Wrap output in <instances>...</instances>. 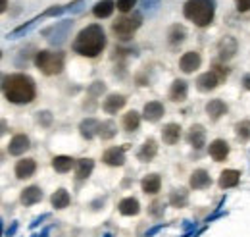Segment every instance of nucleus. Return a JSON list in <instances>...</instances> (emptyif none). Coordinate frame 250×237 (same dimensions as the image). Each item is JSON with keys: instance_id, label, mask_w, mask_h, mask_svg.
<instances>
[{"instance_id": "obj_1", "label": "nucleus", "mask_w": 250, "mask_h": 237, "mask_svg": "<svg viewBox=\"0 0 250 237\" xmlns=\"http://www.w3.org/2000/svg\"><path fill=\"white\" fill-rule=\"evenodd\" d=\"M2 93H4L6 100H10L14 104H29L37 95V89H35V81L29 75L12 73L2 79Z\"/></svg>"}, {"instance_id": "obj_2", "label": "nucleus", "mask_w": 250, "mask_h": 237, "mask_svg": "<svg viewBox=\"0 0 250 237\" xmlns=\"http://www.w3.org/2000/svg\"><path fill=\"white\" fill-rule=\"evenodd\" d=\"M104 47H106V35H104V29L96 24L81 29L73 41V52H77L79 56H87V58L98 56L104 50Z\"/></svg>"}, {"instance_id": "obj_3", "label": "nucleus", "mask_w": 250, "mask_h": 237, "mask_svg": "<svg viewBox=\"0 0 250 237\" xmlns=\"http://www.w3.org/2000/svg\"><path fill=\"white\" fill-rule=\"evenodd\" d=\"M216 0H188L183 8L185 18L198 27H208L214 22Z\"/></svg>"}, {"instance_id": "obj_4", "label": "nucleus", "mask_w": 250, "mask_h": 237, "mask_svg": "<svg viewBox=\"0 0 250 237\" xmlns=\"http://www.w3.org/2000/svg\"><path fill=\"white\" fill-rule=\"evenodd\" d=\"M63 52H52V50H41L35 54V66L44 75H58L63 70Z\"/></svg>"}, {"instance_id": "obj_5", "label": "nucleus", "mask_w": 250, "mask_h": 237, "mask_svg": "<svg viewBox=\"0 0 250 237\" xmlns=\"http://www.w3.org/2000/svg\"><path fill=\"white\" fill-rule=\"evenodd\" d=\"M141 24H143L141 14L122 16V18H118V20L112 24V33H114L116 39H120V41H129V39L135 35V31L141 27Z\"/></svg>"}, {"instance_id": "obj_6", "label": "nucleus", "mask_w": 250, "mask_h": 237, "mask_svg": "<svg viewBox=\"0 0 250 237\" xmlns=\"http://www.w3.org/2000/svg\"><path fill=\"white\" fill-rule=\"evenodd\" d=\"M71 25H73V22H69V20H67V22H60V24L48 27L42 35L48 39V43H52V45H60V43L65 41V37H67V33H69V29H71Z\"/></svg>"}, {"instance_id": "obj_7", "label": "nucleus", "mask_w": 250, "mask_h": 237, "mask_svg": "<svg viewBox=\"0 0 250 237\" xmlns=\"http://www.w3.org/2000/svg\"><path fill=\"white\" fill-rule=\"evenodd\" d=\"M219 83H221V79H219L214 71H206V73L198 75V79H196V89L202 91V93H208V91L216 89Z\"/></svg>"}, {"instance_id": "obj_8", "label": "nucleus", "mask_w": 250, "mask_h": 237, "mask_svg": "<svg viewBox=\"0 0 250 237\" xmlns=\"http://www.w3.org/2000/svg\"><path fill=\"white\" fill-rule=\"evenodd\" d=\"M218 52H219V58L223 60V62L231 60L235 56V52H237V41L233 37H223L218 45Z\"/></svg>"}, {"instance_id": "obj_9", "label": "nucleus", "mask_w": 250, "mask_h": 237, "mask_svg": "<svg viewBox=\"0 0 250 237\" xmlns=\"http://www.w3.org/2000/svg\"><path fill=\"white\" fill-rule=\"evenodd\" d=\"M200 54L198 52H187V54H183L181 60H179V68L185 71V73H192L194 70H198L200 68Z\"/></svg>"}, {"instance_id": "obj_10", "label": "nucleus", "mask_w": 250, "mask_h": 237, "mask_svg": "<svg viewBox=\"0 0 250 237\" xmlns=\"http://www.w3.org/2000/svg\"><path fill=\"white\" fill-rule=\"evenodd\" d=\"M102 160H104L108 166H124L125 164L124 148H118V147L108 148V150L102 154Z\"/></svg>"}, {"instance_id": "obj_11", "label": "nucleus", "mask_w": 250, "mask_h": 237, "mask_svg": "<svg viewBox=\"0 0 250 237\" xmlns=\"http://www.w3.org/2000/svg\"><path fill=\"white\" fill-rule=\"evenodd\" d=\"M187 93H188L187 81L175 79V81L171 83V89H169V98H171L173 102H183V100H187Z\"/></svg>"}, {"instance_id": "obj_12", "label": "nucleus", "mask_w": 250, "mask_h": 237, "mask_svg": "<svg viewBox=\"0 0 250 237\" xmlns=\"http://www.w3.org/2000/svg\"><path fill=\"white\" fill-rule=\"evenodd\" d=\"M210 156L216 160V162H223L225 158H227V154H229V145H227V141H223V139H216V141H212L210 143Z\"/></svg>"}, {"instance_id": "obj_13", "label": "nucleus", "mask_w": 250, "mask_h": 237, "mask_svg": "<svg viewBox=\"0 0 250 237\" xmlns=\"http://www.w3.org/2000/svg\"><path fill=\"white\" fill-rule=\"evenodd\" d=\"M125 102H127V98H125L124 95H110L108 98H104L102 108H104V112H108V114H116L118 110L124 108Z\"/></svg>"}, {"instance_id": "obj_14", "label": "nucleus", "mask_w": 250, "mask_h": 237, "mask_svg": "<svg viewBox=\"0 0 250 237\" xmlns=\"http://www.w3.org/2000/svg\"><path fill=\"white\" fill-rule=\"evenodd\" d=\"M188 143L194 148H202L206 145V129L202 125H192L188 131Z\"/></svg>"}, {"instance_id": "obj_15", "label": "nucleus", "mask_w": 250, "mask_h": 237, "mask_svg": "<svg viewBox=\"0 0 250 237\" xmlns=\"http://www.w3.org/2000/svg\"><path fill=\"white\" fill-rule=\"evenodd\" d=\"M35 170H37V164H35L33 158H23V160H20L16 164V176L20 179L31 178L33 174H35Z\"/></svg>"}, {"instance_id": "obj_16", "label": "nucleus", "mask_w": 250, "mask_h": 237, "mask_svg": "<svg viewBox=\"0 0 250 237\" xmlns=\"http://www.w3.org/2000/svg\"><path fill=\"white\" fill-rule=\"evenodd\" d=\"M143 116L148 121H158V119L164 116V104L158 102V100H152V102H146L145 104V110H143Z\"/></svg>"}, {"instance_id": "obj_17", "label": "nucleus", "mask_w": 250, "mask_h": 237, "mask_svg": "<svg viewBox=\"0 0 250 237\" xmlns=\"http://www.w3.org/2000/svg\"><path fill=\"white\" fill-rule=\"evenodd\" d=\"M79 131H81V135H83L85 139H93L94 135H98V131H100V121L94 118L83 119V121L79 123Z\"/></svg>"}, {"instance_id": "obj_18", "label": "nucleus", "mask_w": 250, "mask_h": 237, "mask_svg": "<svg viewBox=\"0 0 250 237\" xmlns=\"http://www.w3.org/2000/svg\"><path fill=\"white\" fill-rule=\"evenodd\" d=\"M27 148H29V139H27L25 135H16V137L10 141V145H8V152H10L12 156H20V154H23Z\"/></svg>"}, {"instance_id": "obj_19", "label": "nucleus", "mask_w": 250, "mask_h": 237, "mask_svg": "<svg viewBox=\"0 0 250 237\" xmlns=\"http://www.w3.org/2000/svg\"><path fill=\"white\" fill-rule=\"evenodd\" d=\"M162 137H164V143L166 145H175L181 139V127L177 123H167L162 129Z\"/></svg>"}, {"instance_id": "obj_20", "label": "nucleus", "mask_w": 250, "mask_h": 237, "mask_svg": "<svg viewBox=\"0 0 250 237\" xmlns=\"http://www.w3.org/2000/svg\"><path fill=\"white\" fill-rule=\"evenodd\" d=\"M210 183H212V179H210L206 170H194L190 174V187L192 189H206V187H210Z\"/></svg>"}, {"instance_id": "obj_21", "label": "nucleus", "mask_w": 250, "mask_h": 237, "mask_svg": "<svg viewBox=\"0 0 250 237\" xmlns=\"http://www.w3.org/2000/svg\"><path fill=\"white\" fill-rule=\"evenodd\" d=\"M41 199H42V191H41V187H37V185H31V187L23 189V193H21V203H23L25 207L37 205Z\"/></svg>"}, {"instance_id": "obj_22", "label": "nucleus", "mask_w": 250, "mask_h": 237, "mask_svg": "<svg viewBox=\"0 0 250 237\" xmlns=\"http://www.w3.org/2000/svg\"><path fill=\"white\" fill-rule=\"evenodd\" d=\"M141 187H143V191L146 195H156L160 191V187H162V179H160L158 174H150V176H146L141 181Z\"/></svg>"}, {"instance_id": "obj_23", "label": "nucleus", "mask_w": 250, "mask_h": 237, "mask_svg": "<svg viewBox=\"0 0 250 237\" xmlns=\"http://www.w3.org/2000/svg\"><path fill=\"white\" fill-rule=\"evenodd\" d=\"M206 112H208V116L214 119H219L225 112H227V104L223 102V100H219V98H214V100H210L208 104H206Z\"/></svg>"}, {"instance_id": "obj_24", "label": "nucleus", "mask_w": 250, "mask_h": 237, "mask_svg": "<svg viewBox=\"0 0 250 237\" xmlns=\"http://www.w3.org/2000/svg\"><path fill=\"white\" fill-rule=\"evenodd\" d=\"M239 179H241V172H237V170H225V172H221V176H219V187H221V189L235 187V185L239 183Z\"/></svg>"}, {"instance_id": "obj_25", "label": "nucleus", "mask_w": 250, "mask_h": 237, "mask_svg": "<svg viewBox=\"0 0 250 237\" xmlns=\"http://www.w3.org/2000/svg\"><path fill=\"white\" fill-rule=\"evenodd\" d=\"M156 152H158L156 141H154V139H146L143 148L139 150V160H141V162H150V160L156 156Z\"/></svg>"}, {"instance_id": "obj_26", "label": "nucleus", "mask_w": 250, "mask_h": 237, "mask_svg": "<svg viewBox=\"0 0 250 237\" xmlns=\"http://www.w3.org/2000/svg\"><path fill=\"white\" fill-rule=\"evenodd\" d=\"M93 168H94V162L91 158H81V160H77V164H75V176H77V179H87L91 176Z\"/></svg>"}, {"instance_id": "obj_27", "label": "nucleus", "mask_w": 250, "mask_h": 237, "mask_svg": "<svg viewBox=\"0 0 250 237\" xmlns=\"http://www.w3.org/2000/svg\"><path fill=\"white\" fill-rule=\"evenodd\" d=\"M114 8H116V2L114 0H100V2H96V6H94V16L96 18H110L112 16V12H114Z\"/></svg>"}, {"instance_id": "obj_28", "label": "nucleus", "mask_w": 250, "mask_h": 237, "mask_svg": "<svg viewBox=\"0 0 250 237\" xmlns=\"http://www.w3.org/2000/svg\"><path fill=\"white\" fill-rule=\"evenodd\" d=\"M75 164H77V162H75L71 156H54V160H52V168H54L56 172H60V174L69 172Z\"/></svg>"}, {"instance_id": "obj_29", "label": "nucleus", "mask_w": 250, "mask_h": 237, "mask_svg": "<svg viewBox=\"0 0 250 237\" xmlns=\"http://www.w3.org/2000/svg\"><path fill=\"white\" fill-rule=\"evenodd\" d=\"M120 212L124 214V216H135V214H139V210H141V207H139V201L137 199H133V197H127V199H124L122 203H120Z\"/></svg>"}, {"instance_id": "obj_30", "label": "nucleus", "mask_w": 250, "mask_h": 237, "mask_svg": "<svg viewBox=\"0 0 250 237\" xmlns=\"http://www.w3.org/2000/svg\"><path fill=\"white\" fill-rule=\"evenodd\" d=\"M139 125H141V116H139V112L131 110V112H127L124 116L125 131H135V129H139Z\"/></svg>"}, {"instance_id": "obj_31", "label": "nucleus", "mask_w": 250, "mask_h": 237, "mask_svg": "<svg viewBox=\"0 0 250 237\" xmlns=\"http://www.w3.org/2000/svg\"><path fill=\"white\" fill-rule=\"evenodd\" d=\"M185 35H187V31L183 25H173L167 33V41H169V45H179L185 41Z\"/></svg>"}, {"instance_id": "obj_32", "label": "nucleus", "mask_w": 250, "mask_h": 237, "mask_svg": "<svg viewBox=\"0 0 250 237\" xmlns=\"http://www.w3.org/2000/svg\"><path fill=\"white\" fill-rule=\"evenodd\" d=\"M187 191L185 189H175V191H171V195H169V203H171V207H177V208H183L187 205Z\"/></svg>"}, {"instance_id": "obj_33", "label": "nucleus", "mask_w": 250, "mask_h": 237, "mask_svg": "<svg viewBox=\"0 0 250 237\" xmlns=\"http://www.w3.org/2000/svg\"><path fill=\"white\" fill-rule=\"evenodd\" d=\"M52 207L54 208H65L69 205V193L65 189H58L54 195H52Z\"/></svg>"}, {"instance_id": "obj_34", "label": "nucleus", "mask_w": 250, "mask_h": 237, "mask_svg": "<svg viewBox=\"0 0 250 237\" xmlns=\"http://www.w3.org/2000/svg\"><path fill=\"white\" fill-rule=\"evenodd\" d=\"M116 133H118V129H116V123H114L112 119L100 123V131H98V135H100L104 141H106V139H112Z\"/></svg>"}, {"instance_id": "obj_35", "label": "nucleus", "mask_w": 250, "mask_h": 237, "mask_svg": "<svg viewBox=\"0 0 250 237\" xmlns=\"http://www.w3.org/2000/svg\"><path fill=\"white\" fill-rule=\"evenodd\" d=\"M235 129H237V135H239V139H243V141H249V139H250V119L239 121Z\"/></svg>"}, {"instance_id": "obj_36", "label": "nucleus", "mask_w": 250, "mask_h": 237, "mask_svg": "<svg viewBox=\"0 0 250 237\" xmlns=\"http://www.w3.org/2000/svg\"><path fill=\"white\" fill-rule=\"evenodd\" d=\"M137 4V0H118L116 2V8L120 10V12H124V14H127V12H131L133 10V6Z\"/></svg>"}, {"instance_id": "obj_37", "label": "nucleus", "mask_w": 250, "mask_h": 237, "mask_svg": "<svg viewBox=\"0 0 250 237\" xmlns=\"http://www.w3.org/2000/svg\"><path fill=\"white\" fill-rule=\"evenodd\" d=\"M212 71L218 75L221 81H225V79H227V75H229V70H227L225 66H221V64H214V66H212Z\"/></svg>"}, {"instance_id": "obj_38", "label": "nucleus", "mask_w": 250, "mask_h": 237, "mask_svg": "<svg viewBox=\"0 0 250 237\" xmlns=\"http://www.w3.org/2000/svg\"><path fill=\"white\" fill-rule=\"evenodd\" d=\"M33 24H35V20H33V22H27L25 25H20L18 29H16V31H12V33L8 35V39H18L20 35H23V33H27V31H29V27H31Z\"/></svg>"}, {"instance_id": "obj_39", "label": "nucleus", "mask_w": 250, "mask_h": 237, "mask_svg": "<svg viewBox=\"0 0 250 237\" xmlns=\"http://www.w3.org/2000/svg\"><path fill=\"white\" fill-rule=\"evenodd\" d=\"M148 212L152 214V216H162V212H164V203L162 201H154L150 208H148Z\"/></svg>"}, {"instance_id": "obj_40", "label": "nucleus", "mask_w": 250, "mask_h": 237, "mask_svg": "<svg viewBox=\"0 0 250 237\" xmlns=\"http://www.w3.org/2000/svg\"><path fill=\"white\" fill-rule=\"evenodd\" d=\"M67 8H63V6H52V8H48L44 14H42V18H48V16H60L63 14Z\"/></svg>"}, {"instance_id": "obj_41", "label": "nucleus", "mask_w": 250, "mask_h": 237, "mask_svg": "<svg viewBox=\"0 0 250 237\" xmlns=\"http://www.w3.org/2000/svg\"><path fill=\"white\" fill-rule=\"evenodd\" d=\"M235 2H237L239 12H249L250 10V0H235Z\"/></svg>"}, {"instance_id": "obj_42", "label": "nucleus", "mask_w": 250, "mask_h": 237, "mask_svg": "<svg viewBox=\"0 0 250 237\" xmlns=\"http://www.w3.org/2000/svg\"><path fill=\"white\" fill-rule=\"evenodd\" d=\"M39 121H41L42 125H50V121H52V116H50V112H41V116H39Z\"/></svg>"}, {"instance_id": "obj_43", "label": "nucleus", "mask_w": 250, "mask_h": 237, "mask_svg": "<svg viewBox=\"0 0 250 237\" xmlns=\"http://www.w3.org/2000/svg\"><path fill=\"white\" fill-rule=\"evenodd\" d=\"M81 4H83V0H75V2L67 4V10H73V12H77V10H81Z\"/></svg>"}, {"instance_id": "obj_44", "label": "nucleus", "mask_w": 250, "mask_h": 237, "mask_svg": "<svg viewBox=\"0 0 250 237\" xmlns=\"http://www.w3.org/2000/svg\"><path fill=\"white\" fill-rule=\"evenodd\" d=\"M243 85H245V89L250 91V73H247V75L243 77Z\"/></svg>"}, {"instance_id": "obj_45", "label": "nucleus", "mask_w": 250, "mask_h": 237, "mask_svg": "<svg viewBox=\"0 0 250 237\" xmlns=\"http://www.w3.org/2000/svg\"><path fill=\"white\" fill-rule=\"evenodd\" d=\"M6 6H8V0H0V12H6Z\"/></svg>"}]
</instances>
